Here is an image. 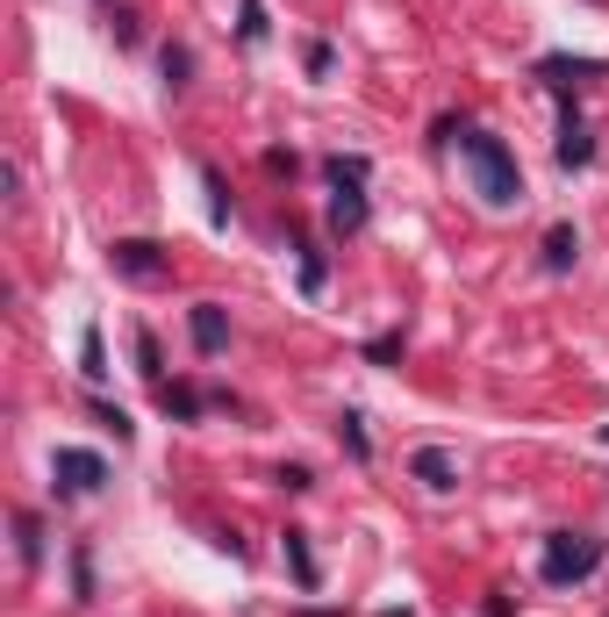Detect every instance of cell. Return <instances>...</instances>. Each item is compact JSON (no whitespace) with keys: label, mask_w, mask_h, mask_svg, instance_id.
Returning a JSON list of instances; mask_svg holds the SVG:
<instances>
[{"label":"cell","mask_w":609,"mask_h":617,"mask_svg":"<svg viewBox=\"0 0 609 617\" xmlns=\"http://www.w3.org/2000/svg\"><path fill=\"white\" fill-rule=\"evenodd\" d=\"M460 158H466L474 194L487 208H516V202H524V173H516V152L502 137H487V130H460Z\"/></svg>","instance_id":"obj_1"},{"label":"cell","mask_w":609,"mask_h":617,"mask_svg":"<svg viewBox=\"0 0 609 617\" xmlns=\"http://www.w3.org/2000/svg\"><path fill=\"white\" fill-rule=\"evenodd\" d=\"M596 567H602V538L596 532H553L545 538V561H538L545 589H574V582H588Z\"/></svg>","instance_id":"obj_2"},{"label":"cell","mask_w":609,"mask_h":617,"mask_svg":"<svg viewBox=\"0 0 609 617\" xmlns=\"http://www.w3.org/2000/svg\"><path fill=\"white\" fill-rule=\"evenodd\" d=\"M109 266L122 280H136V288H158V280H173V251L151 245V237H115L109 245Z\"/></svg>","instance_id":"obj_3"},{"label":"cell","mask_w":609,"mask_h":617,"mask_svg":"<svg viewBox=\"0 0 609 617\" xmlns=\"http://www.w3.org/2000/svg\"><path fill=\"white\" fill-rule=\"evenodd\" d=\"M51 474H58V489H65V495H94L101 481H109V460L86 453V445H58V453H51Z\"/></svg>","instance_id":"obj_4"},{"label":"cell","mask_w":609,"mask_h":617,"mask_svg":"<svg viewBox=\"0 0 609 617\" xmlns=\"http://www.w3.org/2000/svg\"><path fill=\"white\" fill-rule=\"evenodd\" d=\"M409 474H416L431 495H452V489H460V460H452L445 445H416V453H409Z\"/></svg>","instance_id":"obj_5"},{"label":"cell","mask_w":609,"mask_h":617,"mask_svg":"<svg viewBox=\"0 0 609 617\" xmlns=\"http://www.w3.org/2000/svg\"><path fill=\"white\" fill-rule=\"evenodd\" d=\"M187 338H194V352H202V359H216L223 345H230V316H223V302H194Z\"/></svg>","instance_id":"obj_6"},{"label":"cell","mask_w":609,"mask_h":617,"mask_svg":"<svg viewBox=\"0 0 609 617\" xmlns=\"http://www.w3.org/2000/svg\"><path fill=\"white\" fill-rule=\"evenodd\" d=\"M553 158L567 165V173H581V165L596 158V130H588V123H581V115H574V109L559 115V144H553Z\"/></svg>","instance_id":"obj_7"},{"label":"cell","mask_w":609,"mask_h":617,"mask_svg":"<svg viewBox=\"0 0 609 617\" xmlns=\"http://www.w3.org/2000/svg\"><path fill=\"white\" fill-rule=\"evenodd\" d=\"M538 80H553V86H581V80H609V58H538Z\"/></svg>","instance_id":"obj_8"},{"label":"cell","mask_w":609,"mask_h":617,"mask_svg":"<svg viewBox=\"0 0 609 617\" xmlns=\"http://www.w3.org/2000/svg\"><path fill=\"white\" fill-rule=\"evenodd\" d=\"M216 395H202V388H179V381H158V410L173 417V424H194V417L208 410Z\"/></svg>","instance_id":"obj_9"},{"label":"cell","mask_w":609,"mask_h":617,"mask_svg":"<svg viewBox=\"0 0 609 617\" xmlns=\"http://www.w3.org/2000/svg\"><path fill=\"white\" fill-rule=\"evenodd\" d=\"M365 216H373V208H365V187H330V230H365Z\"/></svg>","instance_id":"obj_10"},{"label":"cell","mask_w":609,"mask_h":617,"mask_svg":"<svg viewBox=\"0 0 609 617\" xmlns=\"http://www.w3.org/2000/svg\"><path fill=\"white\" fill-rule=\"evenodd\" d=\"M574 259H581V230H574V223H553V230H545V274H574Z\"/></svg>","instance_id":"obj_11"},{"label":"cell","mask_w":609,"mask_h":617,"mask_svg":"<svg viewBox=\"0 0 609 617\" xmlns=\"http://www.w3.org/2000/svg\"><path fill=\"white\" fill-rule=\"evenodd\" d=\"M365 173H373V165H365L359 152H338V158H323V179H330V187H365Z\"/></svg>","instance_id":"obj_12"},{"label":"cell","mask_w":609,"mask_h":617,"mask_svg":"<svg viewBox=\"0 0 609 617\" xmlns=\"http://www.w3.org/2000/svg\"><path fill=\"white\" fill-rule=\"evenodd\" d=\"M14 553H22V567L43 561V524L29 517V510H14Z\"/></svg>","instance_id":"obj_13"},{"label":"cell","mask_w":609,"mask_h":617,"mask_svg":"<svg viewBox=\"0 0 609 617\" xmlns=\"http://www.w3.org/2000/svg\"><path fill=\"white\" fill-rule=\"evenodd\" d=\"M287 567H295L301 589H316V582H323V575H316V553H309V532H287Z\"/></svg>","instance_id":"obj_14"},{"label":"cell","mask_w":609,"mask_h":617,"mask_svg":"<svg viewBox=\"0 0 609 617\" xmlns=\"http://www.w3.org/2000/svg\"><path fill=\"white\" fill-rule=\"evenodd\" d=\"M338 445H344L352 460H373V439H365V417H359V410L338 417Z\"/></svg>","instance_id":"obj_15"},{"label":"cell","mask_w":609,"mask_h":617,"mask_svg":"<svg viewBox=\"0 0 609 617\" xmlns=\"http://www.w3.org/2000/svg\"><path fill=\"white\" fill-rule=\"evenodd\" d=\"M80 373H86V381H101V373H109V345H101L94 323L80 330Z\"/></svg>","instance_id":"obj_16"},{"label":"cell","mask_w":609,"mask_h":617,"mask_svg":"<svg viewBox=\"0 0 609 617\" xmlns=\"http://www.w3.org/2000/svg\"><path fill=\"white\" fill-rule=\"evenodd\" d=\"M202 187H208V223L223 230V223H230V194H223V173H216V165H202Z\"/></svg>","instance_id":"obj_17"},{"label":"cell","mask_w":609,"mask_h":617,"mask_svg":"<svg viewBox=\"0 0 609 617\" xmlns=\"http://www.w3.org/2000/svg\"><path fill=\"white\" fill-rule=\"evenodd\" d=\"M158 72H165V86L179 94V86H187V72H194V58L179 51V43H165V51H158Z\"/></svg>","instance_id":"obj_18"},{"label":"cell","mask_w":609,"mask_h":617,"mask_svg":"<svg viewBox=\"0 0 609 617\" xmlns=\"http://www.w3.org/2000/svg\"><path fill=\"white\" fill-rule=\"evenodd\" d=\"M323 280H330L323 251H301V295H323Z\"/></svg>","instance_id":"obj_19"},{"label":"cell","mask_w":609,"mask_h":617,"mask_svg":"<svg viewBox=\"0 0 609 617\" xmlns=\"http://www.w3.org/2000/svg\"><path fill=\"white\" fill-rule=\"evenodd\" d=\"M136 367H144L151 381H165V359H158V338H151V330H136Z\"/></svg>","instance_id":"obj_20"},{"label":"cell","mask_w":609,"mask_h":617,"mask_svg":"<svg viewBox=\"0 0 609 617\" xmlns=\"http://www.w3.org/2000/svg\"><path fill=\"white\" fill-rule=\"evenodd\" d=\"M72 589H80V604H94V561H86V546L72 553Z\"/></svg>","instance_id":"obj_21"},{"label":"cell","mask_w":609,"mask_h":617,"mask_svg":"<svg viewBox=\"0 0 609 617\" xmlns=\"http://www.w3.org/2000/svg\"><path fill=\"white\" fill-rule=\"evenodd\" d=\"M244 43H266V0H244Z\"/></svg>","instance_id":"obj_22"},{"label":"cell","mask_w":609,"mask_h":617,"mask_svg":"<svg viewBox=\"0 0 609 617\" xmlns=\"http://www.w3.org/2000/svg\"><path fill=\"white\" fill-rule=\"evenodd\" d=\"M94 417H101V424H109V431H115V439H122V445H130V439H136V424H130V417H122V410H115V402H94Z\"/></svg>","instance_id":"obj_23"},{"label":"cell","mask_w":609,"mask_h":617,"mask_svg":"<svg viewBox=\"0 0 609 617\" xmlns=\"http://www.w3.org/2000/svg\"><path fill=\"white\" fill-rule=\"evenodd\" d=\"M115 43H122V51H130V43H144V22H136L130 8H115Z\"/></svg>","instance_id":"obj_24"},{"label":"cell","mask_w":609,"mask_h":617,"mask_svg":"<svg viewBox=\"0 0 609 617\" xmlns=\"http://www.w3.org/2000/svg\"><path fill=\"white\" fill-rule=\"evenodd\" d=\"M365 359H373V367H394V359H402V338H373V345H365Z\"/></svg>","instance_id":"obj_25"},{"label":"cell","mask_w":609,"mask_h":617,"mask_svg":"<svg viewBox=\"0 0 609 617\" xmlns=\"http://www.w3.org/2000/svg\"><path fill=\"white\" fill-rule=\"evenodd\" d=\"M602 445H609V424H602Z\"/></svg>","instance_id":"obj_26"}]
</instances>
